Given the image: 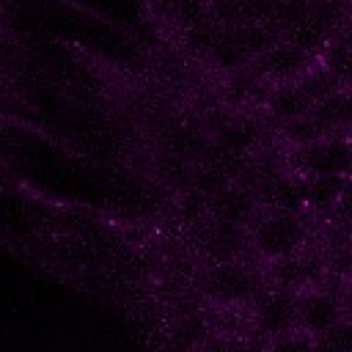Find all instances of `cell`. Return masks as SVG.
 <instances>
[{"instance_id": "4", "label": "cell", "mask_w": 352, "mask_h": 352, "mask_svg": "<svg viewBox=\"0 0 352 352\" xmlns=\"http://www.w3.org/2000/svg\"><path fill=\"white\" fill-rule=\"evenodd\" d=\"M253 275L234 261H217L206 275V292L220 302H239L253 294Z\"/></svg>"}, {"instance_id": "7", "label": "cell", "mask_w": 352, "mask_h": 352, "mask_svg": "<svg viewBox=\"0 0 352 352\" xmlns=\"http://www.w3.org/2000/svg\"><path fill=\"white\" fill-rule=\"evenodd\" d=\"M209 209L214 217L228 220V223H245L256 212V201L250 198V190L242 184H226L214 195H209Z\"/></svg>"}, {"instance_id": "1", "label": "cell", "mask_w": 352, "mask_h": 352, "mask_svg": "<svg viewBox=\"0 0 352 352\" xmlns=\"http://www.w3.org/2000/svg\"><path fill=\"white\" fill-rule=\"evenodd\" d=\"M302 242H305V226L289 209H275L272 214L261 217L253 228V248L264 258H286Z\"/></svg>"}, {"instance_id": "6", "label": "cell", "mask_w": 352, "mask_h": 352, "mask_svg": "<svg viewBox=\"0 0 352 352\" xmlns=\"http://www.w3.org/2000/svg\"><path fill=\"white\" fill-rule=\"evenodd\" d=\"M297 322V300L289 292H270L256 302V324L264 333H286Z\"/></svg>"}, {"instance_id": "15", "label": "cell", "mask_w": 352, "mask_h": 352, "mask_svg": "<svg viewBox=\"0 0 352 352\" xmlns=\"http://www.w3.org/2000/svg\"><path fill=\"white\" fill-rule=\"evenodd\" d=\"M324 135H327L324 126H322L311 113L283 124V138H286L292 146H297V148H300V146H308V143H314V140H319V138H324Z\"/></svg>"}, {"instance_id": "21", "label": "cell", "mask_w": 352, "mask_h": 352, "mask_svg": "<svg viewBox=\"0 0 352 352\" xmlns=\"http://www.w3.org/2000/svg\"><path fill=\"white\" fill-rule=\"evenodd\" d=\"M338 41H344V44H349L352 47V19L344 25V30H341V38Z\"/></svg>"}, {"instance_id": "12", "label": "cell", "mask_w": 352, "mask_h": 352, "mask_svg": "<svg viewBox=\"0 0 352 352\" xmlns=\"http://www.w3.org/2000/svg\"><path fill=\"white\" fill-rule=\"evenodd\" d=\"M311 116L324 126V132H336L352 124V91H341L336 88L333 94H327L324 99H319L311 110Z\"/></svg>"}, {"instance_id": "20", "label": "cell", "mask_w": 352, "mask_h": 352, "mask_svg": "<svg viewBox=\"0 0 352 352\" xmlns=\"http://www.w3.org/2000/svg\"><path fill=\"white\" fill-rule=\"evenodd\" d=\"M338 212H341L346 220H352V182L344 184V192H341V198H338Z\"/></svg>"}, {"instance_id": "19", "label": "cell", "mask_w": 352, "mask_h": 352, "mask_svg": "<svg viewBox=\"0 0 352 352\" xmlns=\"http://www.w3.org/2000/svg\"><path fill=\"white\" fill-rule=\"evenodd\" d=\"M322 336H327L324 338V344L327 346H341V349H349L352 346V327L349 324H333L327 333H322Z\"/></svg>"}, {"instance_id": "3", "label": "cell", "mask_w": 352, "mask_h": 352, "mask_svg": "<svg viewBox=\"0 0 352 352\" xmlns=\"http://www.w3.org/2000/svg\"><path fill=\"white\" fill-rule=\"evenodd\" d=\"M253 60H256V74L258 77L280 80V82H289L294 77H302L311 69V55L305 50H300L297 44H292L289 38L272 44L267 52H261Z\"/></svg>"}, {"instance_id": "13", "label": "cell", "mask_w": 352, "mask_h": 352, "mask_svg": "<svg viewBox=\"0 0 352 352\" xmlns=\"http://www.w3.org/2000/svg\"><path fill=\"white\" fill-rule=\"evenodd\" d=\"M330 30L333 28H327L324 22H319L314 14H305L300 22H294L292 28H286V36H289L292 44H297L300 50H305L308 55H314V52H319V50H324L330 44Z\"/></svg>"}, {"instance_id": "14", "label": "cell", "mask_w": 352, "mask_h": 352, "mask_svg": "<svg viewBox=\"0 0 352 352\" xmlns=\"http://www.w3.org/2000/svg\"><path fill=\"white\" fill-rule=\"evenodd\" d=\"M346 179L341 173H322V176H311L305 182V204L314 209H330L333 204H338L341 192H344Z\"/></svg>"}, {"instance_id": "16", "label": "cell", "mask_w": 352, "mask_h": 352, "mask_svg": "<svg viewBox=\"0 0 352 352\" xmlns=\"http://www.w3.org/2000/svg\"><path fill=\"white\" fill-rule=\"evenodd\" d=\"M311 99H314V104L319 102V99H324L327 94H333L336 88H338V77L327 69V66H322V69H308L302 77H300V82H297Z\"/></svg>"}, {"instance_id": "18", "label": "cell", "mask_w": 352, "mask_h": 352, "mask_svg": "<svg viewBox=\"0 0 352 352\" xmlns=\"http://www.w3.org/2000/svg\"><path fill=\"white\" fill-rule=\"evenodd\" d=\"M311 11V0H275V22L292 28Z\"/></svg>"}, {"instance_id": "11", "label": "cell", "mask_w": 352, "mask_h": 352, "mask_svg": "<svg viewBox=\"0 0 352 352\" xmlns=\"http://www.w3.org/2000/svg\"><path fill=\"white\" fill-rule=\"evenodd\" d=\"M261 195L272 209H289L297 212L305 204V182L292 179V176H264L261 182Z\"/></svg>"}, {"instance_id": "8", "label": "cell", "mask_w": 352, "mask_h": 352, "mask_svg": "<svg viewBox=\"0 0 352 352\" xmlns=\"http://www.w3.org/2000/svg\"><path fill=\"white\" fill-rule=\"evenodd\" d=\"M204 245H206V253H209L214 261H234V258L242 253V248H245L242 226L214 217V223H212V226L206 228V234H204Z\"/></svg>"}, {"instance_id": "5", "label": "cell", "mask_w": 352, "mask_h": 352, "mask_svg": "<svg viewBox=\"0 0 352 352\" xmlns=\"http://www.w3.org/2000/svg\"><path fill=\"white\" fill-rule=\"evenodd\" d=\"M297 322L308 333H327L341 322V302L327 292H311L297 300Z\"/></svg>"}, {"instance_id": "10", "label": "cell", "mask_w": 352, "mask_h": 352, "mask_svg": "<svg viewBox=\"0 0 352 352\" xmlns=\"http://www.w3.org/2000/svg\"><path fill=\"white\" fill-rule=\"evenodd\" d=\"M258 124L248 116L242 118H223L217 126H214V138H217V146L231 151V154H248L256 143H258Z\"/></svg>"}, {"instance_id": "17", "label": "cell", "mask_w": 352, "mask_h": 352, "mask_svg": "<svg viewBox=\"0 0 352 352\" xmlns=\"http://www.w3.org/2000/svg\"><path fill=\"white\" fill-rule=\"evenodd\" d=\"M324 50H327L324 66L338 77V82H346L352 88V47L344 41H336V44H327Z\"/></svg>"}, {"instance_id": "2", "label": "cell", "mask_w": 352, "mask_h": 352, "mask_svg": "<svg viewBox=\"0 0 352 352\" xmlns=\"http://www.w3.org/2000/svg\"><path fill=\"white\" fill-rule=\"evenodd\" d=\"M297 168L308 176L322 173H346L352 168V143L344 138H319L297 151Z\"/></svg>"}, {"instance_id": "9", "label": "cell", "mask_w": 352, "mask_h": 352, "mask_svg": "<svg viewBox=\"0 0 352 352\" xmlns=\"http://www.w3.org/2000/svg\"><path fill=\"white\" fill-rule=\"evenodd\" d=\"M267 110L275 121L286 124V121H294L300 116H308L314 110V99L297 85V82H283L278 85L270 99H267Z\"/></svg>"}]
</instances>
